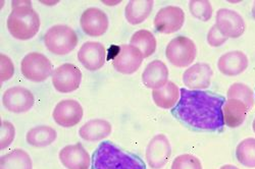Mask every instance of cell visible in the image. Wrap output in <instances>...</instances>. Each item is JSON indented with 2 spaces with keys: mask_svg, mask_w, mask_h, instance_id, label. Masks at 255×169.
Instances as JSON below:
<instances>
[{
  "mask_svg": "<svg viewBox=\"0 0 255 169\" xmlns=\"http://www.w3.org/2000/svg\"><path fill=\"white\" fill-rule=\"evenodd\" d=\"M226 97L204 90L181 89V97L172 114L189 128L203 132H222Z\"/></svg>",
  "mask_w": 255,
  "mask_h": 169,
  "instance_id": "1",
  "label": "cell"
},
{
  "mask_svg": "<svg viewBox=\"0 0 255 169\" xmlns=\"http://www.w3.org/2000/svg\"><path fill=\"white\" fill-rule=\"evenodd\" d=\"M91 163L92 169H146L145 162L139 156L123 151L110 141L100 143Z\"/></svg>",
  "mask_w": 255,
  "mask_h": 169,
  "instance_id": "2",
  "label": "cell"
},
{
  "mask_svg": "<svg viewBox=\"0 0 255 169\" xmlns=\"http://www.w3.org/2000/svg\"><path fill=\"white\" fill-rule=\"evenodd\" d=\"M7 29L17 40H30L40 29V17L32 8L31 1H13L12 11L7 17Z\"/></svg>",
  "mask_w": 255,
  "mask_h": 169,
  "instance_id": "3",
  "label": "cell"
},
{
  "mask_svg": "<svg viewBox=\"0 0 255 169\" xmlns=\"http://www.w3.org/2000/svg\"><path fill=\"white\" fill-rule=\"evenodd\" d=\"M77 33L66 25H56L48 29L44 36L46 48L55 55H67L78 45Z\"/></svg>",
  "mask_w": 255,
  "mask_h": 169,
  "instance_id": "4",
  "label": "cell"
},
{
  "mask_svg": "<svg viewBox=\"0 0 255 169\" xmlns=\"http://www.w3.org/2000/svg\"><path fill=\"white\" fill-rule=\"evenodd\" d=\"M197 48L194 42L188 37L178 36L166 46L165 56L177 68H187L195 60Z\"/></svg>",
  "mask_w": 255,
  "mask_h": 169,
  "instance_id": "5",
  "label": "cell"
},
{
  "mask_svg": "<svg viewBox=\"0 0 255 169\" xmlns=\"http://www.w3.org/2000/svg\"><path fill=\"white\" fill-rule=\"evenodd\" d=\"M20 72L27 80L34 83H41L53 75L54 71L51 61L44 54L31 52L23 58L20 63Z\"/></svg>",
  "mask_w": 255,
  "mask_h": 169,
  "instance_id": "6",
  "label": "cell"
},
{
  "mask_svg": "<svg viewBox=\"0 0 255 169\" xmlns=\"http://www.w3.org/2000/svg\"><path fill=\"white\" fill-rule=\"evenodd\" d=\"M185 23V12L179 6L168 5L160 8L154 17V28L160 34H174L182 29Z\"/></svg>",
  "mask_w": 255,
  "mask_h": 169,
  "instance_id": "7",
  "label": "cell"
},
{
  "mask_svg": "<svg viewBox=\"0 0 255 169\" xmlns=\"http://www.w3.org/2000/svg\"><path fill=\"white\" fill-rule=\"evenodd\" d=\"M82 82V73L73 63H65L54 70L52 84L59 93H72L79 89Z\"/></svg>",
  "mask_w": 255,
  "mask_h": 169,
  "instance_id": "8",
  "label": "cell"
},
{
  "mask_svg": "<svg viewBox=\"0 0 255 169\" xmlns=\"http://www.w3.org/2000/svg\"><path fill=\"white\" fill-rule=\"evenodd\" d=\"M113 60V66L117 72L123 75H133L141 67L143 55L141 51L132 45H121Z\"/></svg>",
  "mask_w": 255,
  "mask_h": 169,
  "instance_id": "9",
  "label": "cell"
},
{
  "mask_svg": "<svg viewBox=\"0 0 255 169\" xmlns=\"http://www.w3.org/2000/svg\"><path fill=\"white\" fill-rule=\"evenodd\" d=\"M217 27L229 39L241 37L246 30V25L242 15L229 8H221L216 15Z\"/></svg>",
  "mask_w": 255,
  "mask_h": 169,
  "instance_id": "10",
  "label": "cell"
},
{
  "mask_svg": "<svg viewBox=\"0 0 255 169\" xmlns=\"http://www.w3.org/2000/svg\"><path fill=\"white\" fill-rule=\"evenodd\" d=\"M146 160L153 169H160L172 155V146L166 136L158 134L149 142L146 149Z\"/></svg>",
  "mask_w": 255,
  "mask_h": 169,
  "instance_id": "11",
  "label": "cell"
},
{
  "mask_svg": "<svg viewBox=\"0 0 255 169\" xmlns=\"http://www.w3.org/2000/svg\"><path fill=\"white\" fill-rule=\"evenodd\" d=\"M2 103L10 112L24 113L34 106L35 97L30 90L24 87H12L4 92Z\"/></svg>",
  "mask_w": 255,
  "mask_h": 169,
  "instance_id": "12",
  "label": "cell"
},
{
  "mask_svg": "<svg viewBox=\"0 0 255 169\" xmlns=\"http://www.w3.org/2000/svg\"><path fill=\"white\" fill-rule=\"evenodd\" d=\"M84 115L82 105L76 100H62L54 107L52 117L62 128H73Z\"/></svg>",
  "mask_w": 255,
  "mask_h": 169,
  "instance_id": "13",
  "label": "cell"
},
{
  "mask_svg": "<svg viewBox=\"0 0 255 169\" xmlns=\"http://www.w3.org/2000/svg\"><path fill=\"white\" fill-rule=\"evenodd\" d=\"M83 32L90 37H100L109 30V17L104 11L97 7H90L85 10L80 19Z\"/></svg>",
  "mask_w": 255,
  "mask_h": 169,
  "instance_id": "14",
  "label": "cell"
},
{
  "mask_svg": "<svg viewBox=\"0 0 255 169\" xmlns=\"http://www.w3.org/2000/svg\"><path fill=\"white\" fill-rule=\"evenodd\" d=\"M61 164L67 169H89L91 157L82 144H74L63 147L58 153Z\"/></svg>",
  "mask_w": 255,
  "mask_h": 169,
  "instance_id": "15",
  "label": "cell"
},
{
  "mask_svg": "<svg viewBox=\"0 0 255 169\" xmlns=\"http://www.w3.org/2000/svg\"><path fill=\"white\" fill-rule=\"evenodd\" d=\"M214 71L208 63L199 62L191 66L183 75V83L190 90H202L209 88Z\"/></svg>",
  "mask_w": 255,
  "mask_h": 169,
  "instance_id": "16",
  "label": "cell"
},
{
  "mask_svg": "<svg viewBox=\"0 0 255 169\" xmlns=\"http://www.w3.org/2000/svg\"><path fill=\"white\" fill-rule=\"evenodd\" d=\"M105 56V47L99 42H86L78 52L79 61L91 72L98 71L104 66Z\"/></svg>",
  "mask_w": 255,
  "mask_h": 169,
  "instance_id": "17",
  "label": "cell"
},
{
  "mask_svg": "<svg viewBox=\"0 0 255 169\" xmlns=\"http://www.w3.org/2000/svg\"><path fill=\"white\" fill-rule=\"evenodd\" d=\"M249 66L247 55L239 50H234L223 54L218 61L219 71L229 77H235L243 74Z\"/></svg>",
  "mask_w": 255,
  "mask_h": 169,
  "instance_id": "18",
  "label": "cell"
},
{
  "mask_svg": "<svg viewBox=\"0 0 255 169\" xmlns=\"http://www.w3.org/2000/svg\"><path fill=\"white\" fill-rule=\"evenodd\" d=\"M142 82L148 89H160L168 82V69L161 60H153L148 63L142 74Z\"/></svg>",
  "mask_w": 255,
  "mask_h": 169,
  "instance_id": "19",
  "label": "cell"
},
{
  "mask_svg": "<svg viewBox=\"0 0 255 169\" xmlns=\"http://www.w3.org/2000/svg\"><path fill=\"white\" fill-rule=\"evenodd\" d=\"M247 105L239 99H227L223 107L225 125L235 129L240 126L246 119L249 112Z\"/></svg>",
  "mask_w": 255,
  "mask_h": 169,
  "instance_id": "20",
  "label": "cell"
},
{
  "mask_svg": "<svg viewBox=\"0 0 255 169\" xmlns=\"http://www.w3.org/2000/svg\"><path fill=\"white\" fill-rule=\"evenodd\" d=\"M112 131V124L108 120L96 118L84 123L79 130V135L85 141L97 142L108 138Z\"/></svg>",
  "mask_w": 255,
  "mask_h": 169,
  "instance_id": "21",
  "label": "cell"
},
{
  "mask_svg": "<svg viewBox=\"0 0 255 169\" xmlns=\"http://www.w3.org/2000/svg\"><path fill=\"white\" fill-rule=\"evenodd\" d=\"M181 97V90L174 82H167L165 86L152 91L155 105L162 109H173Z\"/></svg>",
  "mask_w": 255,
  "mask_h": 169,
  "instance_id": "22",
  "label": "cell"
},
{
  "mask_svg": "<svg viewBox=\"0 0 255 169\" xmlns=\"http://www.w3.org/2000/svg\"><path fill=\"white\" fill-rule=\"evenodd\" d=\"M152 0H132L125 9V15L131 25L142 24L153 9Z\"/></svg>",
  "mask_w": 255,
  "mask_h": 169,
  "instance_id": "23",
  "label": "cell"
},
{
  "mask_svg": "<svg viewBox=\"0 0 255 169\" xmlns=\"http://www.w3.org/2000/svg\"><path fill=\"white\" fill-rule=\"evenodd\" d=\"M57 138V133L51 126L38 125L29 130L26 135L27 143L32 147L44 148L51 145Z\"/></svg>",
  "mask_w": 255,
  "mask_h": 169,
  "instance_id": "24",
  "label": "cell"
},
{
  "mask_svg": "<svg viewBox=\"0 0 255 169\" xmlns=\"http://www.w3.org/2000/svg\"><path fill=\"white\" fill-rule=\"evenodd\" d=\"M0 169H33V163L25 150L14 149L0 159Z\"/></svg>",
  "mask_w": 255,
  "mask_h": 169,
  "instance_id": "25",
  "label": "cell"
},
{
  "mask_svg": "<svg viewBox=\"0 0 255 169\" xmlns=\"http://www.w3.org/2000/svg\"><path fill=\"white\" fill-rule=\"evenodd\" d=\"M130 45L138 48L143 57L147 58L151 56L157 47V42L154 35L148 30L137 31L130 40Z\"/></svg>",
  "mask_w": 255,
  "mask_h": 169,
  "instance_id": "26",
  "label": "cell"
},
{
  "mask_svg": "<svg viewBox=\"0 0 255 169\" xmlns=\"http://www.w3.org/2000/svg\"><path fill=\"white\" fill-rule=\"evenodd\" d=\"M236 158L245 167L255 168V139L247 138L236 148Z\"/></svg>",
  "mask_w": 255,
  "mask_h": 169,
  "instance_id": "27",
  "label": "cell"
},
{
  "mask_svg": "<svg viewBox=\"0 0 255 169\" xmlns=\"http://www.w3.org/2000/svg\"><path fill=\"white\" fill-rule=\"evenodd\" d=\"M228 99H239L244 102L249 109H251L254 105L255 95L250 87L242 83H235L231 84V87L227 93Z\"/></svg>",
  "mask_w": 255,
  "mask_h": 169,
  "instance_id": "28",
  "label": "cell"
},
{
  "mask_svg": "<svg viewBox=\"0 0 255 169\" xmlns=\"http://www.w3.org/2000/svg\"><path fill=\"white\" fill-rule=\"evenodd\" d=\"M189 9L191 14L202 22H208L214 13L211 3L207 0H192L189 3Z\"/></svg>",
  "mask_w": 255,
  "mask_h": 169,
  "instance_id": "29",
  "label": "cell"
},
{
  "mask_svg": "<svg viewBox=\"0 0 255 169\" xmlns=\"http://www.w3.org/2000/svg\"><path fill=\"white\" fill-rule=\"evenodd\" d=\"M172 169H202L200 160L191 154H182L172 163Z\"/></svg>",
  "mask_w": 255,
  "mask_h": 169,
  "instance_id": "30",
  "label": "cell"
},
{
  "mask_svg": "<svg viewBox=\"0 0 255 169\" xmlns=\"http://www.w3.org/2000/svg\"><path fill=\"white\" fill-rule=\"evenodd\" d=\"M15 129L11 122L3 120L1 122V140H0V149L4 150L13 142Z\"/></svg>",
  "mask_w": 255,
  "mask_h": 169,
  "instance_id": "31",
  "label": "cell"
},
{
  "mask_svg": "<svg viewBox=\"0 0 255 169\" xmlns=\"http://www.w3.org/2000/svg\"><path fill=\"white\" fill-rule=\"evenodd\" d=\"M206 40L211 47L216 48V47H221L223 44H225L228 38L219 30L217 25H215L209 29Z\"/></svg>",
  "mask_w": 255,
  "mask_h": 169,
  "instance_id": "32",
  "label": "cell"
},
{
  "mask_svg": "<svg viewBox=\"0 0 255 169\" xmlns=\"http://www.w3.org/2000/svg\"><path fill=\"white\" fill-rule=\"evenodd\" d=\"M0 65H1L0 80H1V82H6L12 78L14 74V66L11 59L5 54L0 55Z\"/></svg>",
  "mask_w": 255,
  "mask_h": 169,
  "instance_id": "33",
  "label": "cell"
},
{
  "mask_svg": "<svg viewBox=\"0 0 255 169\" xmlns=\"http://www.w3.org/2000/svg\"><path fill=\"white\" fill-rule=\"evenodd\" d=\"M220 169H239L237 166L235 165H231V164H227V165H224L222 166Z\"/></svg>",
  "mask_w": 255,
  "mask_h": 169,
  "instance_id": "34",
  "label": "cell"
},
{
  "mask_svg": "<svg viewBox=\"0 0 255 169\" xmlns=\"http://www.w3.org/2000/svg\"><path fill=\"white\" fill-rule=\"evenodd\" d=\"M252 16L255 19V2L253 3V6H252Z\"/></svg>",
  "mask_w": 255,
  "mask_h": 169,
  "instance_id": "35",
  "label": "cell"
},
{
  "mask_svg": "<svg viewBox=\"0 0 255 169\" xmlns=\"http://www.w3.org/2000/svg\"><path fill=\"white\" fill-rule=\"evenodd\" d=\"M252 129H253V132L255 133V119L253 120V123H252Z\"/></svg>",
  "mask_w": 255,
  "mask_h": 169,
  "instance_id": "36",
  "label": "cell"
},
{
  "mask_svg": "<svg viewBox=\"0 0 255 169\" xmlns=\"http://www.w3.org/2000/svg\"><path fill=\"white\" fill-rule=\"evenodd\" d=\"M105 4H118V3H120V2H104Z\"/></svg>",
  "mask_w": 255,
  "mask_h": 169,
  "instance_id": "37",
  "label": "cell"
}]
</instances>
